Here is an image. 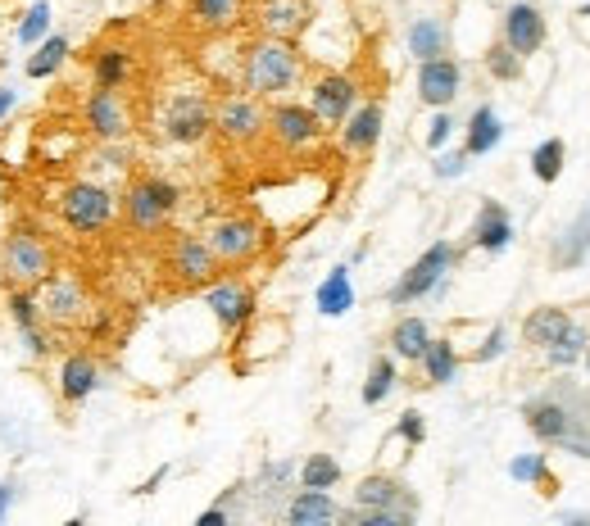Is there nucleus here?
Instances as JSON below:
<instances>
[{
	"label": "nucleus",
	"mask_w": 590,
	"mask_h": 526,
	"mask_svg": "<svg viewBox=\"0 0 590 526\" xmlns=\"http://www.w3.org/2000/svg\"><path fill=\"white\" fill-rule=\"evenodd\" d=\"M259 19H264V28L273 37H295L309 23V10H305V0H268Z\"/></svg>",
	"instance_id": "22"
},
{
	"label": "nucleus",
	"mask_w": 590,
	"mask_h": 526,
	"mask_svg": "<svg viewBox=\"0 0 590 526\" xmlns=\"http://www.w3.org/2000/svg\"><path fill=\"white\" fill-rule=\"evenodd\" d=\"M377 137H382V105H364L345 118V132H341L345 150H373Z\"/></svg>",
	"instance_id": "18"
},
{
	"label": "nucleus",
	"mask_w": 590,
	"mask_h": 526,
	"mask_svg": "<svg viewBox=\"0 0 590 526\" xmlns=\"http://www.w3.org/2000/svg\"><path fill=\"white\" fill-rule=\"evenodd\" d=\"M96 386H100L96 359H87V354H69V359H64V368H59V395H64L69 404H82Z\"/></svg>",
	"instance_id": "14"
},
{
	"label": "nucleus",
	"mask_w": 590,
	"mask_h": 526,
	"mask_svg": "<svg viewBox=\"0 0 590 526\" xmlns=\"http://www.w3.org/2000/svg\"><path fill=\"white\" fill-rule=\"evenodd\" d=\"M427 345H432V332H427L423 318H400L391 332V350L400 354V359H423Z\"/></svg>",
	"instance_id": "25"
},
{
	"label": "nucleus",
	"mask_w": 590,
	"mask_h": 526,
	"mask_svg": "<svg viewBox=\"0 0 590 526\" xmlns=\"http://www.w3.org/2000/svg\"><path fill=\"white\" fill-rule=\"evenodd\" d=\"M354 309V282H350V268H332L327 282L318 286V313L323 318H341V313Z\"/></svg>",
	"instance_id": "19"
},
{
	"label": "nucleus",
	"mask_w": 590,
	"mask_h": 526,
	"mask_svg": "<svg viewBox=\"0 0 590 526\" xmlns=\"http://www.w3.org/2000/svg\"><path fill=\"white\" fill-rule=\"evenodd\" d=\"M332 517H336V504L327 499V490H309V486L286 508V522L291 526H318V522H332Z\"/></svg>",
	"instance_id": "20"
},
{
	"label": "nucleus",
	"mask_w": 590,
	"mask_h": 526,
	"mask_svg": "<svg viewBox=\"0 0 590 526\" xmlns=\"http://www.w3.org/2000/svg\"><path fill=\"white\" fill-rule=\"evenodd\" d=\"M336 481H341V463H336L332 454H309L305 468H300V486L309 490H332Z\"/></svg>",
	"instance_id": "29"
},
{
	"label": "nucleus",
	"mask_w": 590,
	"mask_h": 526,
	"mask_svg": "<svg viewBox=\"0 0 590 526\" xmlns=\"http://www.w3.org/2000/svg\"><path fill=\"white\" fill-rule=\"evenodd\" d=\"M581 14H590V5H586V10H581Z\"/></svg>",
	"instance_id": "50"
},
{
	"label": "nucleus",
	"mask_w": 590,
	"mask_h": 526,
	"mask_svg": "<svg viewBox=\"0 0 590 526\" xmlns=\"http://www.w3.org/2000/svg\"><path fill=\"white\" fill-rule=\"evenodd\" d=\"M518 59H522V55H513L509 46H495L486 64H491V73H495V78H518Z\"/></svg>",
	"instance_id": "39"
},
{
	"label": "nucleus",
	"mask_w": 590,
	"mask_h": 526,
	"mask_svg": "<svg viewBox=\"0 0 590 526\" xmlns=\"http://www.w3.org/2000/svg\"><path fill=\"white\" fill-rule=\"evenodd\" d=\"M177 209V186L164 177H146L128 191V218L137 227H159Z\"/></svg>",
	"instance_id": "4"
},
{
	"label": "nucleus",
	"mask_w": 590,
	"mask_h": 526,
	"mask_svg": "<svg viewBox=\"0 0 590 526\" xmlns=\"http://www.w3.org/2000/svg\"><path fill=\"white\" fill-rule=\"evenodd\" d=\"M423 368H427V381H432V386H445V381H454V372H459V354H454L450 341H432L423 354Z\"/></svg>",
	"instance_id": "27"
},
{
	"label": "nucleus",
	"mask_w": 590,
	"mask_h": 526,
	"mask_svg": "<svg viewBox=\"0 0 590 526\" xmlns=\"http://www.w3.org/2000/svg\"><path fill=\"white\" fill-rule=\"evenodd\" d=\"M128 50H118V46H105L96 55V87H105V91H114V87H123V78H128Z\"/></svg>",
	"instance_id": "30"
},
{
	"label": "nucleus",
	"mask_w": 590,
	"mask_h": 526,
	"mask_svg": "<svg viewBox=\"0 0 590 526\" xmlns=\"http://www.w3.org/2000/svg\"><path fill=\"white\" fill-rule=\"evenodd\" d=\"M323 118L314 114V109H305V105H277L273 109V132H277V141L282 146H291V150H305V146H314L318 137H323Z\"/></svg>",
	"instance_id": "9"
},
{
	"label": "nucleus",
	"mask_w": 590,
	"mask_h": 526,
	"mask_svg": "<svg viewBox=\"0 0 590 526\" xmlns=\"http://www.w3.org/2000/svg\"><path fill=\"white\" fill-rule=\"evenodd\" d=\"M5 273H10V282H46V273H50L46 245L28 232H14L5 241Z\"/></svg>",
	"instance_id": "5"
},
{
	"label": "nucleus",
	"mask_w": 590,
	"mask_h": 526,
	"mask_svg": "<svg viewBox=\"0 0 590 526\" xmlns=\"http://www.w3.org/2000/svg\"><path fill=\"white\" fill-rule=\"evenodd\" d=\"M209 132V105L200 96H177L164 114V137L177 146H191Z\"/></svg>",
	"instance_id": "7"
},
{
	"label": "nucleus",
	"mask_w": 590,
	"mask_h": 526,
	"mask_svg": "<svg viewBox=\"0 0 590 526\" xmlns=\"http://www.w3.org/2000/svg\"><path fill=\"white\" fill-rule=\"evenodd\" d=\"M64 59H69V37H59V32H55V37H41L37 41V55H32L23 69H28V78L41 82V78H50Z\"/></svg>",
	"instance_id": "26"
},
{
	"label": "nucleus",
	"mask_w": 590,
	"mask_h": 526,
	"mask_svg": "<svg viewBox=\"0 0 590 526\" xmlns=\"http://www.w3.org/2000/svg\"><path fill=\"white\" fill-rule=\"evenodd\" d=\"M531 173L541 177V182H554V177L563 173V141H545V146H536V155H531Z\"/></svg>",
	"instance_id": "36"
},
{
	"label": "nucleus",
	"mask_w": 590,
	"mask_h": 526,
	"mask_svg": "<svg viewBox=\"0 0 590 526\" xmlns=\"http://www.w3.org/2000/svg\"><path fill=\"white\" fill-rule=\"evenodd\" d=\"M354 522H364V526H400V522H409V513H395V508H364V513H354Z\"/></svg>",
	"instance_id": "40"
},
{
	"label": "nucleus",
	"mask_w": 590,
	"mask_h": 526,
	"mask_svg": "<svg viewBox=\"0 0 590 526\" xmlns=\"http://www.w3.org/2000/svg\"><path fill=\"white\" fill-rule=\"evenodd\" d=\"M59 214L73 232H100V227L114 218V195L105 186H91V182H73L59 200Z\"/></svg>",
	"instance_id": "2"
},
{
	"label": "nucleus",
	"mask_w": 590,
	"mask_h": 526,
	"mask_svg": "<svg viewBox=\"0 0 590 526\" xmlns=\"http://www.w3.org/2000/svg\"><path fill=\"white\" fill-rule=\"evenodd\" d=\"M209 245H214L218 259H250V254L259 250V227L246 223V218H232V223H218L214 236H209Z\"/></svg>",
	"instance_id": "13"
},
{
	"label": "nucleus",
	"mask_w": 590,
	"mask_h": 526,
	"mask_svg": "<svg viewBox=\"0 0 590 526\" xmlns=\"http://www.w3.org/2000/svg\"><path fill=\"white\" fill-rule=\"evenodd\" d=\"M46 313L59 322H69L82 313V291L73 282H50L46 286Z\"/></svg>",
	"instance_id": "31"
},
{
	"label": "nucleus",
	"mask_w": 590,
	"mask_h": 526,
	"mask_svg": "<svg viewBox=\"0 0 590 526\" xmlns=\"http://www.w3.org/2000/svg\"><path fill=\"white\" fill-rule=\"evenodd\" d=\"M214 259H218L214 245L187 236V241L177 245V254H173V268H177V277H187V282H209V273H214Z\"/></svg>",
	"instance_id": "16"
},
{
	"label": "nucleus",
	"mask_w": 590,
	"mask_h": 526,
	"mask_svg": "<svg viewBox=\"0 0 590 526\" xmlns=\"http://www.w3.org/2000/svg\"><path fill=\"white\" fill-rule=\"evenodd\" d=\"M586 363H590V354H586Z\"/></svg>",
	"instance_id": "51"
},
{
	"label": "nucleus",
	"mask_w": 590,
	"mask_h": 526,
	"mask_svg": "<svg viewBox=\"0 0 590 526\" xmlns=\"http://www.w3.org/2000/svg\"><path fill=\"white\" fill-rule=\"evenodd\" d=\"M10 495H14V486H0V522H5V508H10Z\"/></svg>",
	"instance_id": "49"
},
{
	"label": "nucleus",
	"mask_w": 590,
	"mask_h": 526,
	"mask_svg": "<svg viewBox=\"0 0 590 526\" xmlns=\"http://www.w3.org/2000/svg\"><path fill=\"white\" fill-rule=\"evenodd\" d=\"M354 499H359V508H391L400 499V486L391 477H368V481H359Z\"/></svg>",
	"instance_id": "34"
},
{
	"label": "nucleus",
	"mask_w": 590,
	"mask_h": 526,
	"mask_svg": "<svg viewBox=\"0 0 590 526\" xmlns=\"http://www.w3.org/2000/svg\"><path fill=\"white\" fill-rule=\"evenodd\" d=\"M205 304L214 309V318L223 322L227 332H236V327H241V322L255 313V295H250L241 282H218V286H209Z\"/></svg>",
	"instance_id": "10"
},
{
	"label": "nucleus",
	"mask_w": 590,
	"mask_h": 526,
	"mask_svg": "<svg viewBox=\"0 0 590 526\" xmlns=\"http://www.w3.org/2000/svg\"><path fill=\"white\" fill-rule=\"evenodd\" d=\"M500 118H495V109L491 105H482V109H472V118H468V155H491L495 146H500Z\"/></svg>",
	"instance_id": "23"
},
{
	"label": "nucleus",
	"mask_w": 590,
	"mask_h": 526,
	"mask_svg": "<svg viewBox=\"0 0 590 526\" xmlns=\"http://www.w3.org/2000/svg\"><path fill=\"white\" fill-rule=\"evenodd\" d=\"M10 313H14V322H19V332H23V327H37V300H32L28 291H14L10 295Z\"/></svg>",
	"instance_id": "38"
},
{
	"label": "nucleus",
	"mask_w": 590,
	"mask_h": 526,
	"mask_svg": "<svg viewBox=\"0 0 590 526\" xmlns=\"http://www.w3.org/2000/svg\"><path fill=\"white\" fill-rule=\"evenodd\" d=\"M409 50L418 59H436V55H445V28L436 19H418L409 28Z\"/></svg>",
	"instance_id": "28"
},
{
	"label": "nucleus",
	"mask_w": 590,
	"mask_h": 526,
	"mask_svg": "<svg viewBox=\"0 0 590 526\" xmlns=\"http://www.w3.org/2000/svg\"><path fill=\"white\" fill-rule=\"evenodd\" d=\"M14 109H19V91H14V87H0V123H5Z\"/></svg>",
	"instance_id": "46"
},
{
	"label": "nucleus",
	"mask_w": 590,
	"mask_h": 526,
	"mask_svg": "<svg viewBox=\"0 0 590 526\" xmlns=\"http://www.w3.org/2000/svg\"><path fill=\"white\" fill-rule=\"evenodd\" d=\"M572 327V318L563 309H536L527 318V327H522V336H527V345H541V350H550L554 341H563Z\"/></svg>",
	"instance_id": "21"
},
{
	"label": "nucleus",
	"mask_w": 590,
	"mask_h": 526,
	"mask_svg": "<svg viewBox=\"0 0 590 526\" xmlns=\"http://www.w3.org/2000/svg\"><path fill=\"white\" fill-rule=\"evenodd\" d=\"M395 363L391 359H373V368H368V381H364V404L373 409V404H382L386 395L395 390Z\"/></svg>",
	"instance_id": "33"
},
{
	"label": "nucleus",
	"mask_w": 590,
	"mask_h": 526,
	"mask_svg": "<svg viewBox=\"0 0 590 526\" xmlns=\"http://www.w3.org/2000/svg\"><path fill=\"white\" fill-rule=\"evenodd\" d=\"M41 37H50V0H37L19 19V28H14V41H19V46H37Z\"/></svg>",
	"instance_id": "32"
},
{
	"label": "nucleus",
	"mask_w": 590,
	"mask_h": 526,
	"mask_svg": "<svg viewBox=\"0 0 590 526\" xmlns=\"http://www.w3.org/2000/svg\"><path fill=\"white\" fill-rule=\"evenodd\" d=\"M264 127V118H259V109L250 105V100H227L223 109H218V132H223L227 141H250Z\"/></svg>",
	"instance_id": "17"
},
{
	"label": "nucleus",
	"mask_w": 590,
	"mask_h": 526,
	"mask_svg": "<svg viewBox=\"0 0 590 526\" xmlns=\"http://www.w3.org/2000/svg\"><path fill=\"white\" fill-rule=\"evenodd\" d=\"M236 5L241 0H191V14H196L205 28H227L236 19Z\"/></svg>",
	"instance_id": "35"
},
{
	"label": "nucleus",
	"mask_w": 590,
	"mask_h": 526,
	"mask_svg": "<svg viewBox=\"0 0 590 526\" xmlns=\"http://www.w3.org/2000/svg\"><path fill=\"white\" fill-rule=\"evenodd\" d=\"M450 263H454V250L445 241H436L432 250L423 254V259L413 263L409 273L400 277V282L391 286V304H409V300H423L427 291H436L441 286V277L450 273Z\"/></svg>",
	"instance_id": "3"
},
{
	"label": "nucleus",
	"mask_w": 590,
	"mask_h": 526,
	"mask_svg": "<svg viewBox=\"0 0 590 526\" xmlns=\"http://www.w3.org/2000/svg\"><path fill=\"white\" fill-rule=\"evenodd\" d=\"M223 522H227L223 508H209V513H200V526H223Z\"/></svg>",
	"instance_id": "48"
},
{
	"label": "nucleus",
	"mask_w": 590,
	"mask_h": 526,
	"mask_svg": "<svg viewBox=\"0 0 590 526\" xmlns=\"http://www.w3.org/2000/svg\"><path fill=\"white\" fill-rule=\"evenodd\" d=\"M477 245H482L486 254H500L504 245H509V236H513V223H509V214H504L500 205H486L482 209V218H477Z\"/></svg>",
	"instance_id": "24"
},
{
	"label": "nucleus",
	"mask_w": 590,
	"mask_h": 526,
	"mask_svg": "<svg viewBox=\"0 0 590 526\" xmlns=\"http://www.w3.org/2000/svg\"><path fill=\"white\" fill-rule=\"evenodd\" d=\"M295 50L286 46L282 37H273V41H264V46H255L250 50V59H246V87L250 91H259V96H273V91H286L295 82Z\"/></svg>",
	"instance_id": "1"
},
{
	"label": "nucleus",
	"mask_w": 590,
	"mask_h": 526,
	"mask_svg": "<svg viewBox=\"0 0 590 526\" xmlns=\"http://www.w3.org/2000/svg\"><path fill=\"white\" fill-rule=\"evenodd\" d=\"M504 46L513 55H536L545 46V19L536 5H527V0L509 5V14H504Z\"/></svg>",
	"instance_id": "6"
},
{
	"label": "nucleus",
	"mask_w": 590,
	"mask_h": 526,
	"mask_svg": "<svg viewBox=\"0 0 590 526\" xmlns=\"http://www.w3.org/2000/svg\"><path fill=\"white\" fill-rule=\"evenodd\" d=\"M450 132H454V118H450V114H436V118H432V132H427V146L441 150L445 141H450Z\"/></svg>",
	"instance_id": "43"
},
{
	"label": "nucleus",
	"mask_w": 590,
	"mask_h": 526,
	"mask_svg": "<svg viewBox=\"0 0 590 526\" xmlns=\"http://www.w3.org/2000/svg\"><path fill=\"white\" fill-rule=\"evenodd\" d=\"M87 127L96 132L100 141H114V137H123V132H128V114H123V105L114 100V91L96 87L87 96Z\"/></svg>",
	"instance_id": "12"
},
{
	"label": "nucleus",
	"mask_w": 590,
	"mask_h": 526,
	"mask_svg": "<svg viewBox=\"0 0 590 526\" xmlns=\"http://www.w3.org/2000/svg\"><path fill=\"white\" fill-rule=\"evenodd\" d=\"M581 341H586V336H581L577 327H568V336H563V341H554L545 354H550V363L568 368V363H577V359H581Z\"/></svg>",
	"instance_id": "37"
},
{
	"label": "nucleus",
	"mask_w": 590,
	"mask_h": 526,
	"mask_svg": "<svg viewBox=\"0 0 590 526\" xmlns=\"http://www.w3.org/2000/svg\"><path fill=\"white\" fill-rule=\"evenodd\" d=\"M314 109L323 123H345L350 118V109H354V82L350 78H341V73H332V78H318V87H314Z\"/></svg>",
	"instance_id": "11"
},
{
	"label": "nucleus",
	"mask_w": 590,
	"mask_h": 526,
	"mask_svg": "<svg viewBox=\"0 0 590 526\" xmlns=\"http://www.w3.org/2000/svg\"><path fill=\"white\" fill-rule=\"evenodd\" d=\"M504 350V327H495V332L491 336H486V345H482V350H477V359H495V354H500Z\"/></svg>",
	"instance_id": "45"
},
{
	"label": "nucleus",
	"mask_w": 590,
	"mask_h": 526,
	"mask_svg": "<svg viewBox=\"0 0 590 526\" xmlns=\"http://www.w3.org/2000/svg\"><path fill=\"white\" fill-rule=\"evenodd\" d=\"M541 472H545L541 458H518V463H513V477H518V481H536Z\"/></svg>",
	"instance_id": "44"
},
{
	"label": "nucleus",
	"mask_w": 590,
	"mask_h": 526,
	"mask_svg": "<svg viewBox=\"0 0 590 526\" xmlns=\"http://www.w3.org/2000/svg\"><path fill=\"white\" fill-rule=\"evenodd\" d=\"M463 168H468V150H450L436 159V177H459Z\"/></svg>",
	"instance_id": "42"
},
{
	"label": "nucleus",
	"mask_w": 590,
	"mask_h": 526,
	"mask_svg": "<svg viewBox=\"0 0 590 526\" xmlns=\"http://www.w3.org/2000/svg\"><path fill=\"white\" fill-rule=\"evenodd\" d=\"M395 431H400V436L404 440H409V445H423V436H427V427H423V413H404V418H400V427H395Z\"/></svg>",
	"instance_id": "41"
},
{
	"label": "nucleus",
	"mask_w": 590,
	"mask_h": 526,
	"mask_svg": "<svg viewBox=\"0 0 590 526\" xmlns=\"http://www.w3.org/2000/svg\"><path fill=\"white\" fill-rule=\"evenodd\" d=\"M527 427L536 431V440H568L572 413L559 400H536V404H527Z\"/></svg>",
	"instance_id": "15"
},
{
	"label": "nucleus",
	"mask_w": 590,
	"mask_h": 526,
	"mask_svg": "<svg viewBox=\"0 0 590 526\" xmlns=\"http://www.w3.org/2000/svg\"><path fill=\"white\" fill-rule=\"evenodd\" d=\"M23 345H28V354H46V336L37 327H23Z\"/></svg>",
	"instance_id": "47"
},
{
	"label": "nucleus",
	"mask_w": 590,
	"mask_h": 526,
	"mask_svg": "<svg viewBox=\"0 0 590 526\" xmlns=\"http://www.w3.org/2000/svg\"><path fill=\"white\" fill-rule=\"evenodd\" d=\"M459 82H463V73H459L454 59H445V55L423 59V69H418V96H423V105L445 109L454 96H459Z\"/></svg>",
	"instance_id": "8"
}]
</instances>
